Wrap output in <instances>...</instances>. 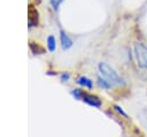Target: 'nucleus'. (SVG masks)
Wrapping results in <instances>:
<instances>
[{"label":"nucleus","instance_id":"13","mask_svg":"<svg viewBox=\"0 0 147 137\" xmlns=\"http://www.w3.org/2000/svg\"><path fill=\"white\" fill-rule=\"evenodd\" d=\"M115 109H117V112H118V113H121V114H123L124 116H126V114H125V113H124V112H123L118 106H115Z\"/></svg>","mask_w":147,"mask_h":137},{"label":"nucleus","instance_id":"6","mask_svg":"<svg viewBox=\"0 0 147 137\" xmlns=\"http://www.w3.org/2000/svg\"><path fill=\"white\" fill-rule=\"evenodd\" d=\"M76 82H77L80 86H83V87H85V89H88V90L93 89V82H92V79H90V78L86 77V76H79Z\"/></svg>","mask_w":147,"mask_h":137},{"label":"nucleus","instance_id":"12","mask_svg":"<svg viewBox=\"0 0 147 137\" xmlns=\"http://www.w3.org/2000/svg\"><path fill=\"white\" fill-rule=\"evenodd\" d=\"M69 77H70V75L67 73V74H62L61 75V79H62V82H67L68 79H69Z\"/></svg>","mask_w":147,"mask_h":137},{"label":"nucleus","instance_id":"9","mask_svg":"<svg viewBox=\"0 0 147 137\" xmlns=\"http://www.w3.org/2000/svg\"><path fill=\"white\" fill-rule=\"evenodd\" d=\"M30 48H31V51L34 53V54H41V53H44V48H41L39 45H37V44H34L33 41H31L30 43Z\"/></svg>","mask_w":147,"mask_h":137},{"label":"nucleus","instance_id":"2","mask_svg":"<svg viewBox=\"0 0 147 137\" xmlns=\"http://www.w3.org/2000/svg\"><path fill=\"white\" fill-rule=\"evenodd\" d=\"M134 54L138 67L142 69L147 68V46L141 43H137L134 45Z\"/></svg>","mask_w":147,"mask_h":137},{"label":"nucleus","instance_id":"4","mask_svg":"<svg viewBox=\"0 0 147 137\" xmlns=\"http://www.w3.org/2000/svg\"><path fill=\"white\" fill-rule=\"evenodd\" d=\"M60 40H61V46H62L63 50H69V48L72 46V40H71V38H70L63 30L60 31Z\"/></svg>","mask_w":147,"mask_h":137},{"label":"nucleus","instance_id":"11","mask_svg":"<svg viewBox=\"0 0 147 137\" xmlns=\"http://www.w3.org/2000/svg\"><path fill=\"white\" fill-rule=\"evenodd\" d=\"M62 1H63V0H51V5L53 6L54 9H57L59 6H60V3H61Z\"/></svg>","mask_w":147,"mask_h":137},{"label":"nucleus","instance_id":"3","mask_svg":"<svg viewBox=\"0 0 147 137\" xmlns=\"http://www.w3.org/2000/svg\"><path fill=\"white\" fill-rule=\"evenodd\" d=\"M82 99L88 104L90 106H93V107H100L101 106V100L96 97V96H92V94H87V93H83V97Z\"/></svg>","mask_w":147,"mask_h":137},{"label":"nucleus","instance_id":"5","mask_svg":"<svg viewBox=\"0 0 147 137\" xmlns=\"http://www.w3.org/2000/svg\"><path fill=\"white\" fill-rule=\"evenodd\" d=\"M29 23H30L29 24L30 26H34L38 24V12L32 6L29 9Z\"/></svg>","mask_w":147,"mask_h":137},{"label":"nucleus","instance_id":"1","mask_svg":"<svg viewBox=\"0 0 147 137\" xmlns=\"http://www.w3.org/2000/svg\"><path fill=\"white\" fill-rule=\"evenodd\" d=\"M99 74L111 86H114V85H123L124 84L123 79L118 76V74L109 64H107L105 62H100L99 63Z\"/></svg>","mask_w":147,"mask_h":137},{"label":"nucleus","instance_id":"8","mask_svg":"<svg viewBox=\"0 0 147 137\" xmlns=\"http://www.w3.org/2000/svg\"><path fill=\"white\" fill-rule=\"evenodd\" d=\"M98 85H99V87H101V89H105V90H108L111 85L105 79V78H102L100 75H99V77H98Z\"/></svg>","mask_w":147,"mask_h":137},{"label":"nucleus","instance_id":"10","mask_svg":"<svg viewBox=\"0 0 147 137\" xmlns=\"http://www.w3.org/2000/svg\"><path fill=\"white\" fill-rule=\"evenodd\" d=\"M83 93H84V92H83L80 89H75V90L71 91V94H72L74 98H76V99H82Z\"/></svg>","mask_w":147,"mask_h":137},{"label":"nucleus","instance_id":"7","mask_svg":"<svg viewBox=\"0 0 147 137\" xmlns=\"http://www.w3.org/2000/svg\"><path fill=\"white\" fill-rule=\"evenodd\" d=\"M47 48L49 52H54L56 50V40L52 35L47 37Z\"/></svg>","mask_w":147,"mask_h":137}]
</instances>
